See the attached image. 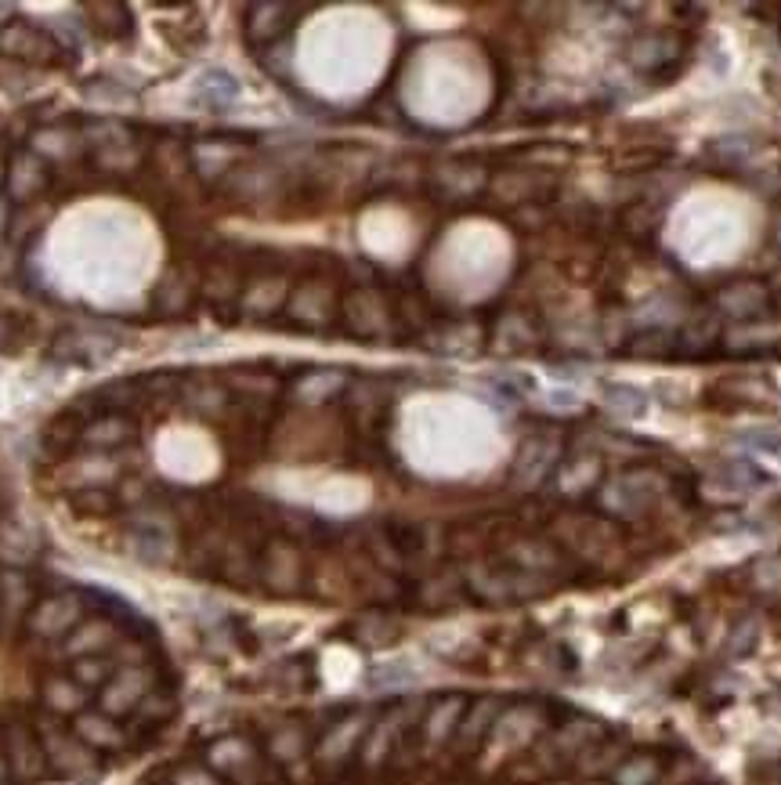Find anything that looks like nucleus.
I'll return each mask as SVG.
<instances>
[{
  "label": "nucleus",
  "mask_w": 781,
  "mask_h": 785,
  "mask_svg": "<svg viewBox=\"0 0 781 785\" xmlns=\"http://www.w3.org/2000/svg\"><path fill=\"white\" fill-rule=\"evenodd\" d=\"M0 51L19 58V62H29V66H51L58 55V44L44 29L29 26V22H11L0 33Z\"/></svg>",
  "instance_id": "1"
},
{
  "label": "nucleus",
  "mask_w": 781,
  "mask_h": 785,
  "mask_svg": "<svg viewBox=\"0 0 781 785\" xmlns=\"http://www.w3.org/2000/svg\"><path fill=\"white\" fill-rule=\"evenodd\" d=\"M29 626L44 637H66L73 634L76 626H80V601L69 594L62 597H48V601H40L29 615Z\"/></svg>",
  "instance_id": "2"
},
{
  "label": "nucleus",
  "mask_w": 781,
  "mask_h": 785,
  "mask_svg": "<svg viewBox=\"0 0 781 785\" xmlns=\"http://www.w3.org/2000/svg\"><path fill=\"white\" fill-rule=\"evenodd\" d=\"M8 189H11V196H19V199H33V196H40V192L48 189V163L40 160V156H33V152H22L19 160H11L8 163Z\"/></svg>",
  "instance_id": "3"
},
{
  "label": "nucleus",
  "mask_w": 781,
  "mask_h": 785,
  "mask_svg": "<svg viewBox=\"0 0 781 785\" xmlns=\"http://www.w3.org/2000/svg\"><path fill=\"white\" fill-rule=\"evenodd\" d=\"M145 673H138V670H120L113 677V681L105 684V695H102V702H105V710L109 713H127V710H138V702H142V695H145Z\"/></svg>",
  "instance_id": "4"
},
{
  "label": "nucleus",
  "mask_w": 781,
  "mask_h": 785,
  "mask_svg": "<svg viewBox=\"0 0 781 785\" xmlns=\"http://www.w3.org/2000/svg\"><path fill=\"white\" fill-rule=\"evenodd\" d=\"M40 746H44V757L51 760V767H55V771H84L87 764H91V757H87V746L84 742H80V738H69V735H48L44 738V742H40Z\"/></svg>",
  "instance_id": "5"
},
{
  "label": "nucleus",
  "mask_w": 781,
  "mask_h": 785,
  "mask_svg": "<svg viewBox=\"0 0 781 785\" xmlns=\"http://www.w3.org/2000/svg\"><path fill=\"white\" fill-rule=\"evenodd\" d=\"M109 641H113V626H105L102 619H95V623L76 626L73 637H69V652H76L80 659L84 655H102L109 648Z\"/></svg>",
  "instance_id": "6"
},
{
  "label": "nucleus",
  "mask_w": 781,
  "mask_h": 785,
  "mask_svg": "<svg viewBox=\"0 0 781 785\" xmlns=\"http://www.w3.org/2000/svg\"><path fill=\"white\" fill-rule=\"evenodd\" d=\"M196 95L203 98V102H210V109H228V105L239 98V84L228 73L214 69V73H207L203 80H199Z\"/></svg>",
  "instance_id": "7"
},
{
  "label": "nucleus",
  "mask_w": 781,
  "mask_h": 785,
  "mask_svg": "<svg viewBox=\"0 0 781 785\" xmlns=\"http://www.w3.org/2000/svg\"><path fill=\"white\" fill-rule=\"evenodd\" d=\"M76 735L84 746H120L123 735L109 724L105 717H95V713H80L76 717Z\"/></svg>",
  "instance_id": "8"
},
{
  "label": "nucleus",
  "mask_w": 781,
  "mask_h": 785,
  "mask_svg": "<svg viewBox=\"0 0 781 785\" xmlns=\"http://www.w3.org/2000/svg\"><path fill=\"white\" fill-rule=\"evenodd\" d=\"M80 438H84V424H80L73 413H62V417L48 420V427H44L40 442L48 445V449H73Z\"/></svg>",
  "instance_id": "9"
},
{
  "label": "nucleus",
  "mask_w": 781,
  "mask_h": 785,
  "mask_svg": "<svg viewBox=\"0 0 781 785\" xmlns=\"http://www.w3.org/2000/svg\"><path fill=\"white\" fill-rule=\"evenodd\" d=\"M608 406L622 417H644L648 413V395L633 384H608Z\"/></svg>",
  "instance_id": "10"
},
{
  "label": "nucleus",
  "mask_w": 781,
  "mask_h": 785,
  "mask_svg": "<svg viewBox=\"0 0 781 785\" xmlns=\"http://www.w3.org/2000/svg\"><path fill=\"white\" fill-rule=\"evenodd\" d=\"M109 673H113V663L102 659V655H84L73 666V677L80 688H102V684H109Z\"/></svg>",
  "instance_id": "11"
},
{
  "label": "nucleus",
  "mask_w": 781,
  "mask_h": 785,
  "mask_svg": "<svg viewBox=\"0 0 781 785\" xmlns=\"http://www.w3.org/2000/svg\"><path fill=\"white\" fill-rule=\"evenodd\" d=\"M48 702H51V710H58V713L80 710V702H84V695H80V684H73V681H51V684H48Z\"/></svg>",
  "instance_id": "12"
},
{
  "label": "nucleus",
  "mask_w": 781,
  "mask_h": 785,
  "mask_svg": "<svg viewBox=\"0 0 781 785\" xmlns=\"http://www.w3.org/2000/svg\"><path fill=\"white\" fill-rule=\"evenodd\" d=\"M73 507L84 514H105L113 507V500H109V492H102V489H84L73 496Z\"/></svg>",
  "instance_id": "13"
},
{
  "label": "nucleus",
  "mask_w": 781,
  "mask_h": 785,
  "mask_svg": "<svg viewBox=\"0 0 781 785\" xmlns=\"http://www.w3.org/2000/svg\"><path fill=\"white\" fill-rule=\"evenodd\" d=\"M756 637H760V626L749 619V623H742L738 630H734V637H731V652L734 655H745L749 648L756 644Z\"/></svg>",
  "instance_id": "14"
}]
</instances>
